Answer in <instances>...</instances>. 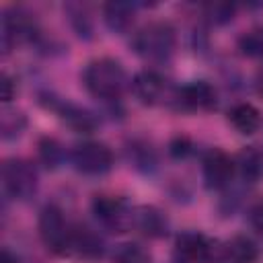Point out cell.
<instances>
[{
  "label": "cell",
  "mask_w": 263,
  "mask_h": 263,
  "mask_svg": "<svg viewBox=\"0 0 263 263\" xmlns=\"http://www.w3.org/2000/svg\"><path fill=\"white\" fill-rule=\"evenodd\" d=\"M249 224H251L257 232L263 234V199L251 205V210H249Z\"/></svg>",
  "instance_id": "21"
},
{
  "label": "cell",
  "mask_w": 263,
  "mask_h": 263,
  "mask_svg": "<svg viewBox=\"0 0 263 263\" xmlns=\"http://www.w3.org/2000/svg\"><path fill=\"white\" fill-rule=\"evenodd\" d=\"M82 82L92 97L113 101L125 88V72L117 60L99 58V60H92L84 68Z\"/></svg>",
  "instance_id": "1"
},
{
  "label": "cell",
  "mask_w": 263,
  "mask_h": 263,
  "mask_svg": "<svg viewBox=\"0 0 263 263\" xmlns=\"http://www.w3.org/2000/svg\"><path fill=\"white\" fill-rule=\"evenodd\" d=\"M2 183L10 197L25 201L37 193V168L27 158H8L2 164Z\"/></svg>",
  "instance_id": "3"
},
{
  "label": "cell",
  "mask_w": 263,
  "mask_h": 263,
  "mask_svg": "<svg viewBox=\"0 0 263 263\" xmlns=\"http://www.w3.org/2000/svg\"><path fill=\"white\" fill-rule=\"evenodd\" d=\"M236 168L247 183H259L263 179V148L245 146L236 156Z\"/></svg>",
  "instance_id": "14"
},
{
  "label": "cell",
  "mask_w": 263,
  "mask_h": 263,
  "mask_svg": "<svg viewBox=\"0 0 263 263\" xmlns=\"http://www.w3.org/2000/svg\"><path fill=\"white\" fill-rule=\"evenodd\" d=\"M72 162L76 171L84 175H105L113 166V152L101 142H82L72 150Z\"/></svg>",
  "instance_id": "6"
},
{
  "label": "cell",
  "mask_w": 263,
  "mask_h": 263,
  "mask_svg": "<svg viewBox=\"0 0 263 263\" xmlns=\"http://www.w3.org/2000/svg\"><path fill=\"white\" fill-rule=\"evenodd\" d=\"M134 226L150 238H160L168 230V222H166L164 214L152 205H142V208L134 210Z\"/></svg>",
  "instance_id": "13"
},
{
  "label": "cell",
  "mask_w": 263,
  "mask_h": 263,
  "mask_svg": "<svg viewBox=\"0 0 263 263\" xmlns=\"http://www.w3.org/2000/svg\"><path fill=\"white\" fill-rule=\"evenodd\" d=\"M134 47L148 60H166L175 49V31L166 23H150L136 33Z\"/></svg>",
  "instance_id": "4"
},
{
  "label": "cell",
  "mask_w": 263,
  "mask_h": 263,
  "mask_svg": "<svg viewBox=\"0 0 263 263\" xmlns=\"http://www.w3.org/2000/svg\"><path fill=\"white\" fill-rule=\"evenodd\" d=\"M72 226L66 224L62 210L55 205H45L39 214V236L43 245L55 255H68Z\"/></svg>",
  "instance_id": "5"
},
{
  "label": "cell",
  "mask_w": 263,
  "mask_h": 263,
  "mask_svg": "<svg viewBox=\"0 0 263 263\" xmlns=\"http://www.w3.org/2000/svg\"><path fill=\"white\" fill-rule=\"evenodd\" d=\"M95 216L109 228L123 232L125 228L134 226V210L119 197H109V195H97L92 201Z\"/></svg>",
  "instance_id": "7"
},
{
  "label": "cell",
  "mask_w": 263,
  "mask_h": 263,
  "mask_svg": "<svg viewBox=\"0 0 263 263\" xmlns=\"http://www.w3.org/2000/svg\"><path fill=\"white\" fill-rule=\"evenodd\" d=\"M47 107H51V109H53V111H55V113H58V115H60L72 129H76V132H84V134H88V132H92V129L97 127V119H95V115H92L90 111H86V109H82V107L70 103V101L49 97Z\"/></svg>",
  "instance_id": "10"
},
{
  "label": "cell",
  "mask_w": 263,
  "mask_h": 263,
  "mask_svg": "<svg viewBox=\"0 0 263 263\" xmlns=\"http://www.w3.org/2000/svg\"><path fill=\"white\" fill-rule=\"evenodd\" d=\"M14 99V86H12V80L4 74L2 76V101L4 103H10Z\"/></svg>",
  "instance_id": "23"
},
{
  "label": "cell",
  "mask_w": 263,
  "mask_h": 263,
  "mask_svg": "<svg viewBox=\"0 0 263 263\" xmlns=\"http://www.w3.org/2000/svg\"><path fill=\"white\" fill-rule=\"evenodd\" d=\"M2 263H18V259H16V255L12 257L8 249H4V251H2Z\"/></svg>",
  "instance_id": "24"
},
{
  "label": "cell",
  "mask_w": 263,
  "mask_h": 263,
  "mask_svg": "<svg viewBox=\"0 0 263 263\" xmlns=\"http://www.w3.org/2000/svg\"><path fill=\"white\" fill-rule=\"evenodd\" d=\"M39 158H41V162H43L45 166L55 168V166L62 162V158H64V150H62V146L58 144V140H53V138H43V140L39 142Z\"/></svg>",
  "instance_id": "19"
},
{
  "label": "cell",
  "mask_w": 263,
  "mask_h": 263,
  "mask_svg": "<svg viewBox=\"0 0 263 263\" xmlns=\"http://www.w3.org/2000/svg\"><path fill=\"white\" fill-rule=\"evenodd\" d=\"M228 121L230 125L238 132V134H245V136H251L259 129L261 125V115L259 111L251 105V103H238L234 105L230 111H228Z\"/></svg>",
  "instance_id": "15"
},
{
  "label": "cell",
  "mask_w": 263,
  "mask_h": 263,
  "mask_svg": "<svg viewBox=\"0 0 263 263\" xmlns=\"http://www.w3.org/2000/svg\"><path fill=\"white\" fill-rule=\"evenodd\" d=\"M113 263H150V253L138 242H123L117 247Z\"/></svg>",
  "instance_id": "18"
},
{
  "label": "cell",
  "mask_w": 263,
  "mask_h": 263,
  "mask_svg": "<svg viewBox=\"0 0 263 263\" xmlns=\"http://www.w3.org/2000/svg\"><path fill=\"white\" fill-rule=\"evenodd\" d=\"M103 14H105V23L111 31L125 33L134 23L136 8L129 2H109V4H105Z\"/></svg>",
  "instance_id": "17"
},
{
  "label": "cell",
  "mask_w": 263,
  "mask_h": 263,
  "mask_svg": "<svg viewBox=\"0 0 263 263\" xmlns=\"http://www.w3.org/2000/svg\"><path fill=\"white\" fill-rule=\"evenodd\" d=\"M103 253H105V242L97 232H92L86 226H72L68 255H76L82 259H99L103 257Z\"/></svg>",
  "instance_id": "11"
},
{
  "label": "cell",
  "mask_w": 263,
  "mask_h": 263,
  "mask_svg": "<svg viewBox=\"0 0 263 263\" xmlns=\"http://www.w3.org/2000/svg\"><path fill=\"white\" fill-rule=\"evenodd\" d=\"M226 253V263H257L259 259V249L249 236H232L224 245Z\"/></svg>",
  "instance_id": "16"
},
{
  "label": "cell",
  "mask_w": 263,
  "mask_h": 263,
  "mask_svg": "<svg viewBox=\"0 0 263 263\" xmlns=\"http://www.w3.org/2000/svg\"><path fill=\"white\" fill-rule=\"evenodd\" d=\"M175 247L179 259L185 263H226L224 245L203 236L201 232H181Z\"/></svg>",
  "instance_id": "2"
},
{
  "label": "cell",
  "mask_w": 263,
  "mask_h": 263,
  "mask_svg": "<svg viewBox=\"0 0 263 263\" xmlns=\"http://www.w3.org/2000/svg\"><path fill=\"white\" fill-rule=\"evenodd\" d=\"M234 160L220 148H212L201 162L203 183L208 189H224L234 177Z\"/></svg>",
  "instance_id": "8"
},
{
  "label": "cell",
  "mask_w": 263,
  "mask_h": 263,
  "mask_svg": "<svg viewBox=\"0 0 263 263\" xmlns=\"http://www.w3.org/2000/svg\"><path fill=\"white\" fill-rule=\"evenodd\" d=\"M134 92L148 105L166 99V80L154 70H142L134 78Z\"/></svg>",
  "instance_id": "12"
},
{
  "label": "cell",
  "mask_w": 263,
  "mask_h": 263,
  "mask_svg": "<svg viewBox=\"0 0 263 263\" xmlns=\"http://www.w3.org/2000/svg\"><path fill=\"white\" fill-rule=\"evenodd\" d=\"M168 150H171V154H173V156H177V158H179V156H185V154L191 150V144H189V140H187V138L179 136V138H175V140L171 142V148H168Z\"/></svg>",
  "instance_id": "22"
},
{
  "label": "cell",
  "mask_w": 263,
  "mask_h": 263,
  "mask_svg": "<svg viewBox=\"0 0 263 263\" xmlns=\"http://www.w3.org/2000/svg\"><path fill=\"white\" fill-rule=\"evenodd\" d=\"M177 103L189 111H208L216 105V90L205 80H193L177 90Z\"/></svg>",
  "instance_id": "9"
},
{
  "label": "cell",
  "mask_w": 263,
  "mask_h": 263,
  "mask_svg": "<svg viewBox=\"0 0 263 263\" xmlns=\"http://www.w3.org/2000/svg\"><path fill=\"white\" fill-rule=\"evenodd\" d=\"M177 263H185V261H181V259H179V261H177Z\"/></svg>",
  "instance_id": "25"
},
{
  "label": "cell",
  "mask_w": 263,
  "mask_h": 263,
  "mask_svg": "<svg viewBox=\"0 0 263 263\" xmlns=\"http://www.w3.org/2000/svg\"><path fill=\"white\" fill-rule=\"evenodd\" d=\"M238 47L249 58H263V29H253L245 33L238 41Z\"/></svg>",
  "instance_id": "20"
}]
</instances>
